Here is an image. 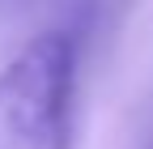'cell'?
<instances>
[{"mask_svg": "<svg viewBox=\"0 0 153 149\" xmlns=\"http://www.w3.org/2000/svg\"><path fill=\"white\" fill-rule=\"evenodd\" d=\"M76 81V43L47 30L0 72V149H64Z\"/></svg>", "mask_w": 153, "mask_h": 149, "instance_id": "1", "label": "cell"}]
</instances>
